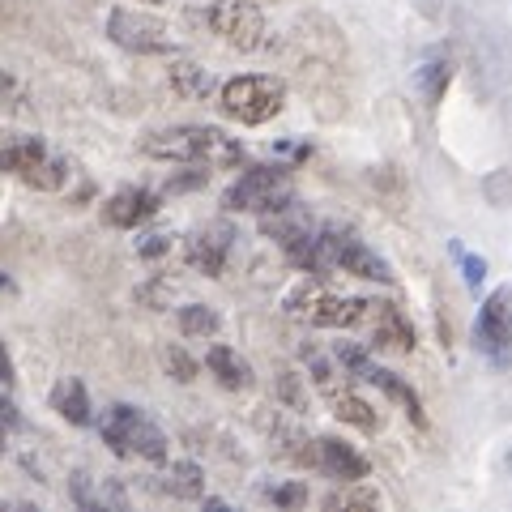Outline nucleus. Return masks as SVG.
I'll return each mask as SVG.
<instances>
[{
  "instance_id": "9",
  "label": "nucleus",
  "mask_w": 512,
  "mask_h": 512,
  "mask_svg": "<svg viewBox=\"0 0 512 512\" xmlns=\"http://www.w3.org/2000/svg\"><path fill=\"white\" fill-rule=\"evenodd\" d=\"M265 227L282 244V252L291 256V265H299L303 274H325L329 256H325V244H320V231L308 218H278V222L269 218Z\"/></svg>"
},
{
  "instance_id": "7",
  "label": "nucleus",
  "mask_w": 512,
  "mask_h": 512,
  "mask_svg": "<svg viewBox=\"0 0 512 512\" xmlns=\"http://www.w3.org/2000/svg\"><path fill=\"white\" fill-rule=\"evenodd\" d=\"M201 18L222 43L239 47V52H256L265 43V13L252 0H214Z\"/></svg>"
},
{
  "instance_id": "33",
  "label": "nucleus",
  "mask_w": 512,
  "mask_h": 512,
  "mask_svg": "<svg viewBox=\"0 0 512 512\" xmlns=\"http://www.w3.org/2000/svg\"><path fill=\"white\" fill-rule=\"evenodd\" d=\"M5 444H9V423L0 419V453H5Z\"/></svg>"
},
{
  "instance_id": "5",
  "label": "nucleus",
  "mask_w": 512,
  "mask_h": 512,
  "mask_svg": "<svg viewBox=\"0 0 512 512\" xmlns=\"http://www.w3.org/2000/svg\"><path fill=\"white\" fill-rule=\"evenodd\" d=\"M320 244H325L329 265H338L342 274H355V278H367V282H384V286L397 282L393 265L384 261L380 252L367 248L350 227H320Z\"/></svg>"
},
{
  "instance_id": "32",
  "label": "nucleus",
  "mask_w": 512,
  "mask_h": 512,
  "mask_svg": "<svg viewBox=\"0 0 512 512\" xmlns=\"http://www.w3.org/2000/svg\"><path fill=\"white\" fill-rule=\"evenodd\" d=\"M0 419H5L9 427H18V410H13V402H5V397H0Z\"/></svg>"
},
{
  "instance_id": "25",
  "label": "nucleus",
  "mask_w": 512,
  "mask_h": 512,
  "mask_svg": "<svg viewBox=\"0 0 512 512\" xmlns=\"http://www.w3.org/2000/svg\"><path fill=\"white\" fill-rule=\"evenodd\" d=\"M261 495L269 504H278V508H303L308 504V487L303 483H274V487H265Z\"/></svg>"
},
{
  "instance_id": "30",
  "label": "nucleus",
  "mask_w": 512,
  "mask_h": 512,
  "mask_svg": "<svg viewBox=\"0 0 512 512\" xmlns=\"http://www.w3.org/2000/svg\"><path fill=\"white\" fill-rule=\"evenodd\" d=\"M167 248H171V235H146V239L137 244L141 256H163Z\"/></svg>"
},
{
  "instance_id": "17",
  "label": "nucleus",
  "mask_w": 512,
  "mask_h": 512,
  "mask_svg": "<svg viewBox=\"0 0 512 512\" xmlns=\"http://www.w3.org/2000/svg\"><path fill=\"white\" fill-rule=\"evenodd\" d=\"M205 367L218 376V384L222 389H252V367H248V359L239 355V350H231V346H210V355H205Z\"/></svg>"
},
{
  "instance_id": "21",
  "label": "nucleus",
  "mask_w": 512,
  "mask_h": 512,
  "mask_svg": "<svg viewBox=\"0 0 512 512\" xmlns=\"http://www.w3.org/2000/svg\"><path fill=\"white\" fill-rule=\"evenodd\" d=\"M414 82H419V90H423V99L436 107L440 99H444V90H448V82H453V64H448L444 56H427L423 64H419V73H414Z\"/></svg>"
},
{
  "instance_id": "6",
  "label": "nucleus",
  "mask_w": 512,
  "mask_h": 512,
  "mask_svg": "<svg viewBox=\"0 0 512 512\" xmlns=\"http://www.w3.org/2000/svg\"><path fill=\"white\" fill-rule=\"evenodd\" d=\"M474 346L495 367L512 363V286H495L474 320Z\"/></svg>"
},
{
  "instance_id": "14",
  "label": "nucleus",
  "mask_w": 512,
  "mask_h": 512,
  "mask_svg": "<svg viewBox=\"0 0 512 512\" xmlns=\"http://www.w3.org/2000/svg\"><path fill=\"white\" fill-rule=\"evenodd\" d=\"M154 210H158V197L150 188H120L116 197L103 205V222L107 227H120V231H133L146 218H154Z\"/></svg>"
},
{
  "instance_id": "27",
  "label": "nucleus",
  "mask_w": 512,
  "mask_h": 512,
  "mask_svg": "<svg viewBox=\"0 0 512 512\" xmlns=\"http://www.w3.org/2000/svg\"><path fill=\"white\" fill-rule=\"evenodd\" d=\"M163 363H167V372H171L175 380H184V384L197 380V363H192L180 346H167V350H163Z\"/></svg>"
},
{
  "instance_id": "18",
  "label": "nucleus",
  "mask_w": 512,
  "mask_h": 512,
  "mask_svg": "<svg viewBox=\"0 0 512 512\" xmlns=\"http://www.w3.org/2000/svg\"><path fill=\"white\" fill-rule=\"evenodd\" d=\"M52 410L60 414L64 423H73V427H86L90 423V393H86V384L69 376V380H60L56 389H52Z\"/></svg>"
},
{
  "instance_id": "20",
  "label": "nucleus",
  "mask_w": 512,
  "mask_h": 512,
  "mask_svg": "<svg viewBox=\"0 0 512 512\" xmlns=\"http://www.w3.org/2000/svg\"><path fill=\"white\" fill-rule=\"evenodd\" d=\"M171 90L180 94V99H210L214 77L205 73L201 64H192V60H175L171 64Z\"/></svg>"
},
{
  "instance_id": "31",
  "label": "nucleus",
  "mask_w": 512,
  "mask_h": 512,
  "mask_svg": "<svg viewBox=\"0 0 512 512\" xmlns=\"http://www.w3.org/2000/svg\"><path fill=\"white\" fill-rule=\"evenodd\" d=\"M0 384H13V359L5 342H0Z\"/></svg>"
},
{
  "instance_id": "22",
  "label": "nucleus",
  "mask_w": 512,
  "mask_h": 512,
  "mask_svg": "<svg viewBox=\"0 0 512 512\" xmlns=\"http://www.w3.org/2000/svg\"><path fill=\"white\" fill-rule=\"evenodd\" d=\"M329 406H333V414H338L342 423H355V427H363V431H376L380 427V414L363 402V397H355L350 389H338V393H329Z\"/></svg>"
},
{
  "instance_id": "19",
  "label": "nucleus",
  "mask_w": 512,
  "mask_h": 512,
  "mask_svg": "<svg viewBox=\"0 0 512 512\" xmlns=\"http://www.w3.org/2000/svg\"><path fill=\"white\" fill-rule=\"evenodd\" d=\"M158 491L175 495V500H201V495H205L201 466H192V461H175V466L158 478Z\"/></svg>"
},
{
  "instance_id": "23",
  "label": "nucleus",
  "mask_w": 512,
  "mask_h": 512,
  "mask_svg": "<svg viewBox=\"0 0 512 512\" xmlns=\"http://www.w3.org/2000/svg\"><path fill=\"white\" fill-rule=\"evenodd\" d=\"M218 312L205 308V303H188V308H180V329L188 333V338H214L218 333Z\"/></svg>"
},
{
  "instance_id": "2",
  "label": "nucleus",
  "mask_w": 512,
  "mask_h": 512,
  "mask_svg": "<svg viewBox=\"0 0 512 512\" xmlns=\"http://www.w3.org/2000/svg\"><path fill=\"white\" fill-rule=\"evenodd\" d=\"M103 431V444L111 448L116 457H133V461H167V436L150 414H141L137 406L116 402L103 410L99 419Z\"/></svg>"
},
{
  "instance_id": "11",
  "label": "nucleus",
  "mask_w": 512,
  "mask_h": 512,
  "mask_svg": "<svg viewBox=\"0 0 512 512\" xmlns=\"http://www.w3.org/2000/svg\"><path fill=\"white\" fill-rule=\"evenodd\" d=\"M235 244V227L231 222H205L201 231H192L184 239V261L205 278H218L227 269V256Z\"/></svg>"
},
{
  "instance_id": "12",
  "label": "nucleus",
  "mask_w": 512,
  "mask_h": 512,
  "mask_svg": "<svg viewBox=\"0 0 512 512\" xmlns=\"http://www.w3.org/2000/svg\"><path fill=\"white\" fill-rule=\"evenodd\" d=\"M316 466L325 474H333L338 483H363L367 478V457L359 453L355 444H346L338 436L316 440Z\"/></svg>"
},
{
  "instance_id": "13",
  "label": "nucleus",
  "mask_w": 512,
  "mask_h": 512,
  "mask_svg": "<svg viewBox=\"0 0 512 512\" xmlns=\"http://www.w3.org/2000/svg\"><path fill=\"white\" fill-rule=\"evenodd\" d=\"M47 163V146L43 137H26V133H0V171L30 180L39 167Z\"/></svg>"
},
{
  "instance_id": "26",
  "label": "nucleus",
  "mask_w": 512,
  "mask_h": 512,
  "mask_svg": "<svg viewBox=\"0 0 512 512\" xmlns=\"http://www.w3.org/2000/svg\"><path fill=\"white\" fill-rule=\"evenodd\" d=\"M448 248H453V256L461 261V269H466V286H470V291H478V286H483V278H487V261H483V256H466V248H461L457 239H453Z\"/></svg>"
},
{
  "instance_id": "10",
  "label": "nucleus",
  "mask_w": 512,
  "mask_h": 512,
  "mask_svg": "<svg viewBox=\"0 0 512 512\" xmlns=\"http://www.w3.org/2000/svg\"><path fill=\"white\" fill-rule=\"evenodd\" d=\"M291 312L308 316L320 329H355L359 320H367V312H372V299H338L325 291H303L291 299Z\"/></svg>"
},
{
  "instance_id": "3",
  "label": "nucleus",
  "mask_w": 512,
  "mask_h": 512,
  "mask_svg": "<svg viewBox=\"0 0 512 512\" xmlns=\"http://www.w3.org/2000/svg\"><path fill=\"white\" fill-rule=\"evenodd\" d=\"M231 214H282L295 205V180L286 167H248L222 197Z\"/></svg>"
},
{
  "instance_id": "8",
  "label": "nucleus",
  "mask_w": 512,
  "mask_h": 512,
  "mask_svg": "<svg viewBox=\"0 0 512 512\" xmlns=\"http://www.w3.org/2000/svg\"><path fill=\"white\" fill-rule=\"evenodd\" d=\"M107 35H111V43H120L124 52H137V56H167V52H175L171 30L158 18H150V13H137V9H111Z\"/></svg>"
},
{
  "instance_id": "34",
  "label": "nucleus",
  "mask_w": 512,
  "mask_h": 512,
  "mask_svg": "<svg viewBox=\"0 0 512 512\" xmlns=\"http://www.w3.org/2000/svg\"><path fill=\"white\" fill-rule=\"evenodd\" d=\"M150 5H158V0H150Z\"/></svg>"
},
{
  "instance_id": "16",
  "label": "nucleus",
  "mask_w": 512,
  "mask_h": 512,
  "mask_svg": "<svg viewBox=\"0 0 512 512\" xmlns=\"http://www.w3.org/2000/svg\"><path fill=\"white\" fill-rule=\"evenodd\" d=\"M372 325H376V346L380 350H414V329L402 316L397 303H372Z\"/></svg>"
},
{
  "instance_id": "15",
  "label": "nucleus",
  "mask_w": 512,
  "mask_h": 512,
  "mask_svg": "<svg viewBox=\"0 0 512 512\" xmlns=\"http://www.w3.org/2000/svg\"><path fill=\"white\" fill-rule=\"evenodd\" d=\"M363 380H367V384H376V389H380L384 397H389V402H397V406H402V410H406V414H410V419L419 423V427H427V410H423V397L414 393L410 384H406L402 376H397V372H389V367H376V363H367Z\"/></svg>"
},
{
  "instance_id": "1",
  "label": "nucleus",
  "mask_w": 512,
  "mask_h": 512,
  "mask_svg": "<svg viewBox=\"0 0 512 512\" xmlns=\"http://www.w3.org/2000/svg\"><path fill=\"white\" fill-rule=\"evenodd\" d=\"M141 150L150 158H163V163H192V167H239L244 163V146L210 124L158 128V133L141 141Z\"/></svg>"
},
{
  "instance_id": "4",
  "label": "nucleus",
  "mask_w": 512,
  "mask_h": 512,
  "mask_svg": "<svg viewBox=\"0 0 512 512\" xmlns=\"http://www.w3.org/2000/svg\"><path fill=\"white\" fill-rule=\"evenodd\" d=\"M218 107L239 124H265L286 107V82L274 73H244L218 90Z\"/></svg>"
},
{
  "instance_id": "29",
  "label": "nucleus",
  "mask_w": 512,
  "mask_h": 512,
  "mask_svg": "<svg viewBox=\"0 0 512 512\" xmlns=\"http://www.w3.org/2000/svg\"><path fill=\"white\" fill-rule=\"evenodd\" d=\"M329 508H346V504H380V495H372V491H363V495H346V491H338V495H329V500H325Z\"/></svg>"
},
{
  "instance_id": "24",
  "label": "nucleus",
  "mask_w": 512,
  "mask_h": 512,
  "mask_svg": "<svg viewBox=\"0 0 512 512\" xmlns=\"http://www.w3.org/2000/svg\"><path fill=\"white\" fill-rule=\"evenodd\" d=\"M64 180H69V163H64V158H52V154H47V163L35 171V175H30V188H47V192H52V188H60Z\"/></svg>"
},
{
  "instance_id": "28",
  "label": "nucleus",
  "mask_w": 512,
  "mask_h": 512,
  "mask_svg": "<svg viewBox=\"0 0 512 512\" xmlns=\"http://www.w3.org/2000/svg\"><path fill=\"white\" fill-rule=\"evenodd\" d=\"M278 397L286 406H303V389H299V376L295 372H282L278 376Z\"/></svg>"
}]
</instances>
